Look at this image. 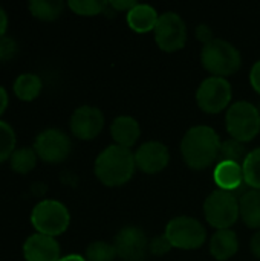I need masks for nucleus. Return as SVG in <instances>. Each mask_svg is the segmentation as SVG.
I'll use <instances>...</instances> for the list:
<instances>
[{
  "label": "nucleus",
  "instance_id": "nucleus-6",
  "mask_svg": "<svg viewBox=\"0 0 260 261\" xmlns=\"http://www.w3.org/2000/svg\"><path fill=\"white\" fill-rule=\"evenodd\" d=\"M70 222L67 208L57 200H43L35 205L31 214V223L38 234L55 237L63 234Z\"/></svg>",
  "mask_w": 260,
  "mask_h": 261
},
{
  "label": "nucleus",
  "instance_id": "nucleus-31",
  "mask_svg": "<svg viewBox=\"0 0 260 261\" xmlns=\"http://www.w3.org/2000/svg\"><path fill=\"white\" fill-rule=\"evenodd\" d=\"M250 83L253 86V89L260 95V60L256 61L250 70Z\"/></svg>",
  "mask_w": 260,
  "mask_h": 261
},
{
  "label": "nucleus",
  "instance_id": "nucleus-11",
  "mask_svg": "<svg viewBox=\"0 0 260 261\" xmlns=\"http://www.w3.org/2000/svg\"><path fill=\"white\" fill-rule=\"evenodd\" d=\"M113 246L123 261H144L149 252V240L138 226L123 228L116 234Z\"/></svg>",
  "mask_w": 260,
  "mask_h": 261
},
{
  "label": "nucleus",
  "instance_id": "nucleus-7",
  "mask_svg": "<svg viewBox=\"0 0 260 261\" xmlns=\"http://www.w3.org/2000/svg\"><path fill=\"white\" fill-rule=\"evenodd\" d=\"M164 234L173 248L184 251L199 249L207 240V231L202 223L188 216H179L172 219L167 223Z\"/></svg>",
  "mask_w": 260,
  "mask_h": 261
},
{
  "label": "nucleus",
  "instance_id": "nucleus-9",
  "mask_svg": "<svg viewBox=\"0 0 260 261\" xmlns=\"http://www.w3.org/2000/svg\"><path fill=\"white\" fill-rule=\"evenodd\" d=\"M231 86L225 78L208 76L201 83L196 92V102L205 113H221L230 106Z\"/></svg>",
  "mask_w": 260,
  "mask_h": 261
},
{
  "label": "nucleus",
  "instance_id": "nucleus-1",
  "mask_svg": "<svg viewBox=\"0 0 260 261\" xmlns=\"http://www.w3.org/2000/svg\"><path fill=\"white\" fill-rule=\"evenodd\" d=\"M219 135L208 125L192 127L181 141V153L185 164L193 170H205L219 161Z\"/></svg>",
  "mask_w": 260,
  "mask_h": 261
},
{
  "label": "nucleus",
  "instance_id": "nucleus-28",
  "mask_svg": "<svg viewBox=\"0 0 260 261\" xmlns=\"http://www.w3.org/2000/svg\"><path fill=\"white\" fill-rule=\"evenodd\" d=\"M172 248L173 246L169 242V239L166 237V234L164 236H158V237H155V239H152L149 242V252L153 254V255H156V257L166 255Z\"/></svg>",
  "mask_w": 260,
  "mask_h": 261
},
{
  "label": "nucleus",
  "instance_id": "nucleus-5",
  "mask_svg": "<svg viewBox=\"0 0 260 261\" xmlns=\"http://www.w3.org/2000/svg\"><path fill=\"white\" fill-rule=\"evenodd\" d=\"M204 214L207 222L219 229H230L239 216V199L234 193L216 190L213 191L204 203Z\"/></svg>",
  "mask_w": 260,
  "mask_h": 261
},
{
  "label": "nucleus",
  "instance_id": "nucleus-34",
  "mask_svg": "<svg viewBox=\"0 0 260 261\" xmlns=\"http://www.w3.org/2000/svg\"><path fill=\"white\" fill-rule=\"evenodd\" d=\"M6 28H8V17H6V12L3 11V8L0 6V38L5 37Z\"/></svg>",
  "mask_w": 260,
  "mask_h": 261
},
{
  "label": "nucleus",
  "instance_id": "nucleus-37",
  "mask_svg": "<svg viewBox=\"0 0 260 261\" xmlns=\"http://www.w3.org/2000/svg\"><path fill=\"white\" fill-rule=\"evenodd\" d=\"M259 112H260V110H259Z\"/></svg>",
  "mask_w": 260,
  "mask_h": 261
},
{
  "label": "nucleus",
  "instance_id": "nucleus-25",
  "mask_svg": "<svg viewBox=\"0 0 260 261\" xmlns=\"http://www.w3.org/2000/svg\"><path fill=\"white\" fill-rule=\"evenodd\" d=\"M116 249L107 242H93L86 249V261H113L116 258Z\"/></svg>",
  "mask_w": 260,
  "mask_h": 261
},
{
  "label": "nucleus",
  "instance_id": "nucleus-23",
  "mask_svg": "<svg viewBox=\"0 0 260 261\" xmlns=\"http://www.w3.org/2000/svg\"><path fill=\"white\" fill-rule=\"evenodd\" d=\"M248 151L244 142L236 141V139H228L221 144V151H219V162H233L238 165H242L244 161L247 159Z\"/></svg>",
  "mask_w": 260,
  "mask_h": 261
},
{
  "label": "nucleus",
  "instance_id": "nucleus-26",
  "mask_svg": "<svg viewBox=\"0 0 260 261\" xmlns=\"http://www.w3.org/2000/svg\"><path fill=\"white\" fill-rule=\"evenodd\" d=\"M15 133L12 127L3 121H0V162L11 159L15 151Z\"/></svg>",
  "mask_w": 260,
  "mask_h": 261
},
{
  "label": "nucleus",
  "instance_id": "nucleus-8",
  "mask_svg": "<svg viewBox=\"0 0 260 261\" xmlns=\"http://www.w3.org/2000/svg\"><path fill=\"white\" fill-rule=\"evenodd\" d=\"M153 32L156 44L164 52H176L182 49L187 41L185 21L179 14L172 11H167L159 15Z\"/></svg>",
  "mask_w": 260,
  "mask_h": 261
},
{
  "label": "nucleus",
  "instance_id": "nucleus-14",
  "mask_svg": "<svg viewBox=\"0 0 260 261\" xmlns=\"http://www.w3.org/2000/svg\"><path fill=\"white\" fill-rule=\"evenodd\" d=\"M23 255L26 261H58L60 246L54 237L34 234L23 245Z\"/></svg>",
  "mask_w": 260,
  "mask_h": 261
},
{
  "label": "nucleus",
  "instance_id": "nucleus-32",
  "mask_svg": "<svg viewBox=\"0 0 260 261\" xmlns=\"http://www.w3.org/2000/svg\"><path fill=\"white\" fill-rule=\"evenodd\" d=\"M109 5L113 9H116V11H126V12H129L136 5V2H130V0H113V2H109Z\"/></svg>",
  "mask_w": 260,
  "mask_h": 261
},
{
  "label": "nucleus",
  "instance_id": "nucleus-10",
  "mask_svg": "<svg viewBox=\"0 0 260 261\" xmlns=\"http://www.w3.org/2000/svg\"><path fill=\"white\" fill-rule=\"evenodd\" d=\"M70 147L72 144L69 136L58 128H49L41 132L34 144L37 156L48 164L63 162L69 156Z\"/></svg>",
  "mask_w": 260,
  "mask_h": 261
},
{
  "label": "nucleus",
  "instance_id": "nucleus-19",
  "mask_svg": "<svg viewBox=\"0 0 260 261\" xmlns=\"http://www.w3.org/2000/svg\"><path fill=\"white\" fill-rule=\"evenodd\" d=\"M239 216L251 229H260V190H248L239 199Z\"/></svg>",
  "mask_w": 260,
  "mask_h": 261
},
{
  "label": "nucleus",
  "instance_id": "nucleus-15",
  "mask_svg": "<svg viewBox=\"0 0 260 261\" xmlns=\"http://www.w3.org/2000/svg\"><path fill=\"white\" fill-rule=\"evenodd\" d=\"M110 135H112L113 141L116 142V145L130 148L139 139L141 127L135 118L123 115V116H118L113 119V122L110 125Z\"/></svg>",
  "mask_w": 260,
  "mask_h": 261
},
{
  "label": "nucleus",
  "instance_id": "nucleus-12",
  "mask_svg": "<svg viewBox=\"0 0 260 261\" xmlns=\"http://www.w3.org/2000/svg\"><path fill=\"white\" fill-rule=\"evenodd\" d=\"M104 127V115L98 107L81 106L70 116V130L75 138L90 141L100 135Z\"/></svg>",
  "mask_w": 260,
  "mask_h": 261
},
{
  "label": "nucleus",
  "instance_id": "nucleus-22",
  "mask_svg": "<svg viewBox=\"0 0 260 261\" xmlns=\"http://www.w3.org/2000/svg\"><path fill=\"white\" fill-rule=\"evenodd\" d=\"M244 184L251 190H260V147L248 151L247 159L242 164Z\"/></svg>",
  "mask_w": 260,
  "mask_h": 261
},
{
  "label": "nucleus",
  "instance_id": "nucleus-29",
  "mask_svg": "<svg viewBox=\"0 0 260 261\" xmlns=\"http://www.w3.org/2000/svg\"><path fill=\"white\" fill-rule=\"evenodd\" d=\"M17 54V43L11 37L0 38V61H8Z\"/></svg>",
  "mask_w": 260,
  "mask_h": 261
},
{
  "label": "nucleus",
  "instance_id": "nucleus-21",
  "mask_svg": "<svg viewBox=\"0 0 260 261\" xmlns=\"http://www.w3.org/2000/svg\"><path fill=\"white\" fill-rule=\"evenodd\" d=\"M29 12L43 21H52L63 12L64 3L60 0H32L28 5Z\"/></svg>",
  "mask_w": 260,
  "mask_h": 261
},
{
  "label": "nucleus",
  "instance_id": "nucleus-24",
  "mask_svg": "<svg viewBox=\"0 0 260 261\" xmlns=\"http://www.w3.org/2000/svg\"><path fill=\"white\" fill-rule=\"evenodd\" d=\"M37 158L38 156L34 148H29V147L18 148L11 156V168L18 174H26L35 167Z\"/></svg>",
  "mask_w": 260,
  "mask_h": 261
},
{
  "label": "nucleus",
  "instance_id": "nucleus-33",
  "mask_svg": "<svg viewBox=\"0 0 260 261\" xmlns=\"http://www.w3.org/2000/svg\"><path fill=\"white\" fill-rule=\"evenodd\" d=\"M250 248H251V251H253L254 257L260 260V231H257V232L251 237Z\"/></svg>",
  "mask_w": 260,
  "mask_h": 261
},
{
  "label": "nucleus",
  "instance_id": "nucleus-35",
  "mask_svg": "<svg viewBox=\"0 0 260 261\" xmlns=\"http://www.w3.org/2000/svg\"><path fill=\"white\" fill-rule=\"evenodd\" d=\"M8 107V93L6 90L0 86V115L6 110Z\"/></svg>",
  "mask_w": 260,
  "mask_h": 261
},
{
  "label": "nucleus",
  "instance_id": "nucleus-36",
  "mask_svg": "<svg viewBox=\"0 0 260 261\" xmlns=\"http://www.w3.org/2000/svg\"><path fill=\"white\" fill-rule=\"evenodd\" d=\"M58 261H86V258L81 257V255H77V254H70V255L61 257Z\"/></svg>",
  "mask_w": 260,
  "mask_h": 261
},
{
  "label": "nucleus",
  "instance_id": "nucleus-3",
  "mask_svg": "<svg viewBox=\"0 0 260 261\" xmlns=\"http://www.w3.org/2000/svg\"><path fill=\"white\" fill-rule=\"evenodd\" d=\"M201 63L210 73H213V76L225 78L239 70L242 58L238 47L230 41L215 38L204 44L201 52Z\"/></svg>",
  "mask_w": 260,
  "mask_h": 261
},
{
  "label": "nucleus",
  "instance_id": "nucleus-4",
  "mask_svg": "<svg viewBox=\"0 0 260 261\" xmlns=\"http://www.w3.org/2000/svg\"><path fill=\"white\" fill-rule=\"evenodd\" d=\"M225 124L233 139L248 142L260 132L259 109L248 101H236L227 110Z\"/></svg>",
  "mask_w": 260,
  "mask_h": 261
},
{
  "label": "nucleus",
  "instance_id": "nucleus-27",
  "mask_svg": "<svg viewBox=\"0 0 260 261\" xmlns=\"http://www.w3.org/2000/svg\"><path fill=\"white\" fill-rule=\"evenodd\" d=\"M67 5L75 14L86 15V17L98 15L100 12H103L106 6L104 2H97V0H70Z\"/></svg>",
  "mask_w": 260,
  "mask_h": 261
},
{
  "label": "nucleus",
  "instance_id": "nucleus-16",
  "mask_svg": "<svg viewBox=\"0 0 260 261\" xmlns=\"http://www.w3.org/2000/svg\"><path fill=\"white\" fill-rule=\"evenodd\" d=\"M239 251V239L231 229H219L210 239V254L219 261L230 260Z\"/></svg>",
  "mask_w": 260,
  "mask_h": 261
},
{
  "label": "nucleus",
  "instance_id": "nucleus-2",
  "mask_svg": "<svg viewBox=\"0 0 260 261\" xmlns=\"http://www.w3.org/2000/svg\"><path fill=\"white\" fill-rule=\"evenodd\" d=\"M135 153L120 145L106 147L95 161V174L106 187H121L127 184L135 173Z\"/></svg>",
  "mask_w": 260,
  "mask_h": 261
},
{
  "label": "nucleus",
  "instance_id": "nucleus-20",
  "mask_svg": "<svg viewBox=\"0 0 260 261\" xmlns=\"http://www.w3.org/2000/svg\"><path fill=\"white\" fill-rule=\"evenodd\" d=\"M43 83L34 73H23L14 81V93L21 101H34L41 92Z\"/></svg>",
  "mask_w": 260,
  "mask_h": 261
},
{
  "label": "nucleus",
  "instance_id": "nucleus-13",
  "mask_svg": "<svg viewBox=\"0 0 260 261\" xmlns=\"http://www.w3.org/2000/svg\"><path fill=\"white\" fill-rule=\"evenodd\" d=\"M170 161L169 148L158 141L144 142L135 153V164L146 174L161 173Z\"/></svg>",
  "mask_w": 260,
  "mask_h": 261
},
{
  "label": "nucleus",
  "instance_id": "nucleus-18",
  "mask_svg": "<svg viewBox=\"0 0 260 261\" xmlns=\"http://www.w3.org/2000/svg\"><path fill=\"white\" fill-rule=\"evenodd\" d=\"M215 184L222 191H236L244 184V173L242 165L233 164V162H218L215 171H213Z\"/></svg>",
  "mask_w": 260,
  "mask_h": 261
},
{
  "label": "nucleus",
  "instance_id": "nucleus-17",
  "mask_svg": "<svg viewBox=\"0 0 260 261\" xmlns=\"http://www.w3.org/2000/svg\"><path fill=\"white\" fill-rule=\"evenodd\" d=\"M127 24L130 29H133L138 34H146L155 29L158 23V12L153 6L146 3H136L129 12H127Z\"/></svg>",
  "mask_w": 260,
  "mask_h": 261
},
{
  "label": "nucleus",
  "instance_id": "nucleus-30",
  "mask_svg": "<svg viewBox=\"0 0 260 261\" xmlns=\"http://www.w3.org/2000/svg\"><path fill=\"white\" fill-rule=\"evenodd\" d=\"M196 38H198L199 41H202L204 44H207V43H210L211 40H215L211 28L207 26V24H199V26L196 28Z\"/></svg>",
  "mask_w": 260,
  "mask_h": 261
}]
</instances>
